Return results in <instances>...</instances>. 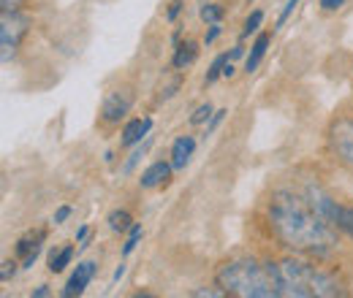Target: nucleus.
I'll return each mask as SVG.
<instances>
[{"instance_id":"f257e3e1","label":"nucleus","mask_w":353,"mask_h":298,"mask_svg":"<svg viewBox=\"0 0 353 298\" xmlns=\"http://www.w3.org/2000/svg\"><path fill=\"white\" fill-rule=\"evenodd\" d=\"M266 220L277 242L294 253L329 255L337 247L334 225L312 206V201H305L302 195H294L288 190L277 193L269 201Z\"/></svg>"},{"instance_id":"f03ea898","label":"nucleus","mask_w":353,"mask_h":298,"mask_svg":"<svg viewBox=\"0 0 353 298\" xmlns=\"http://www.w3.org/2000/svg\"><path fill=\"white\" fill-rule=\"evenodd\" d=\"M218 285L228 296L277 298L283 296L277 279V263H261L253 257H236L218 268Z\"/></svg>"},{"instance_id":"7ed1b4c3","label":"nucleus","mask_w":353,"mask_h":298,"mask_svg":"<svg viewBox=\"0 0 353 298\" xmlns=\"http://www.w3.org/2000/svg\"><path fill=\"white\" fill-rule=\"evenodd\" d=\"M277 279H280L283 296H296V298L345 296V288L332 274H326L323 268L312 266L307 260H296V257H288V260L277 263Z\"/></svg>"},{"instance_id":"20e7f679","label":"nucleus","mask_w":353,"mask_h":298,"mask_svg":"<svg viewBox=\"0 0 353 298\" xmlns=\"http://www.w3.org/2000/svg\"><path fill=\"white\" fill-rule=\"evenodd\" d=\"M30 33V17L22 11H3L0 17V60H14L19 43Z\"/></svg>"},{"instance_id":"39448f33","label":"nucleus","mask_w":353,"mask_h":298,"mask_svg":"<svg viewBox=\"0 0 353 298\" xmlns=\"http://www.w3.org/2000/svg\"><path fill=\"white\" fill-rule=\"evenodd\" d=\"M310 201H312V206L323 214L337 231H343L348 239H353V209L351 206H343V204L332 201L329 195H323V193H318V190L310 193Z\"/></svg>"},{"instance_id":"423d86ee","label":"nucleus","mask_w":353,"mask_h":298,"mask_svg":"<svg viewBox=\"0 0 353 298\" xmlns=\"http://www.w3.org/2000/svg\"><path fill=\"white\" fill-rule=\"evenodd\" d=\"M329 147L345 166L353 169V117H340L329 128Z\"/></svg>"},{"instance_id":"0eeeda50","label":"nucleus","mask_w":353,"mask_h":298,"mask_svg":"<svg viewBox=\"0 0 353 298\" xmlns=\"http://www.w3.org/2000/svg\"><path fill=\"white\" fill-rule=\"evenodd\" d=\"M133 95L128 89H112L103 103H101V123L103 125H117L120 120H125V114L131 111Z\"/></svg>"},{"instance_id":"6e6552de","label":"nucleus","mask_w":353,"mask_h":298,"mask_svg":"<svg viewBox=\"0 0 353 298\" xmlns=\"http://www.w3.org/2000/svg\"><path fill=\"white\" fill-rule=\"evenodd\" d=\"M95 271H98V263H95V260H85V263H79V266H77V271L68 277V282H65V288H63V296L65 298L82 296V293L88 290V285L92 282Z\"/></svg>"},{"instance_id":"1a4fd4ad","label":"nucleus","mask_w":353,"mask_h":298,"mask_svg":"<svg viewBox=\"0 0 353 298\" xmlns=\"http://www.w3.org/2000/svg\"><path fill=\"white\" fill-rule=\"evenodd\" d=\"M172 171H174V166H172V163H166V160H155L152 166H147V169L141 171L139 184H141L144 190L161 187V184H166V182L172 179Z\"/></svg>"},{"instance_id":"9d476101","label":"nucleus","mask_w":353,"mask_h":298,"mask_svg":"<svg viewBox=\"0 0 353 298\" xmlns=\"http://www.w3.org/2000/svg\"><path fill=\"white\" fill-rule=\"evenodd\" d=\"M193 152H196V138L193 136H179L174 144H172V166L176 171H182L190 163Z\"/></svg>"},{"instance_id":"9b49d317","label":"nucleus","mask_w":353,"mask_h":298,"mask_svg":"<svg viewBox=\"0 0 353 298\" xmlns=\"http://www.w3.org/2000/svg\"><path fill=\"white\" fill-rule=\"evenodd\" d=\"M150 130H152V117H136L131 123H125V128H123V147L139 144Z\"/></svg>"},{"instance_id":"f8f14e48","label":"nucleus","mask_w":353,"mask_h":298,"mask_svg":"<svg viewBox=\"0 0 353 298\" xmlns=\"http://www.w3.org/2000/svg\"><path fill=\"white\" fill-rule=\"evenodd\" d=\"M196 57H199V43L196 41L176 43L174 57H172V65H174L176 71H185V68H190V65L196 63Z\"/></svg>"},{"instance_id":"ddd939ff","label":"nucleus","mask_w":353,"mask_h":298,"mask_svg":"<svg viewBox=\"0 0 353 298\" xmlns=\"http://www.w3.org/2000/svg\"><path fill=\"white\" fill-rule=\"evenodd\" d=\"M269 41H272V36H269V33L256 36V41H253V46H250V54H248V60H245V74H253V71L261 65L266 49H269Z\"/></svg>"},{"instance_id":"4468645a","label":"nucleus","mask_w":353,"mask_h":298,"mask_svg":"<svg viewBox=\"0 0 353 298\" xmlns=\"http://www.w3.org/2000/svg\"><path fill=\"white\" fill-rule=\"evenodd\" d=\"M46 239V233L44 231H30L28 236H22L19 239V244H17V255L25 257L28 255H41V242Z\"/></svg>"},{"instance_id":"2eb2a0df","label":"nucleus","mask_w":353,"mask_h":298,"mask_svg":"<svg viewBox=\"0 0 353 298\" xmlns=\"http://www.w3.org/2000/svg\"><path fill=\"white\" fill-rule=\"evenodd\" d=\"M74 260V247L68 244V247H63V250H52L49 253V260H46V268L52 271V274H60L68 263Z\"/></svg>"},{"instance_id":"dca6fc26","label":"nucleus","mask_w":353,"mask_h":298,"mask_svg":"<svg viewBox=\"0 0 353 298\" xmlns=\"http://www.w3.org/2000/svg\"><path fill=\"white\" fill-rule=\"evenodd\" d=\"M109 228L112 231H117V233H125V231H131V225H133V217L125 209H114V212L109 214Z\"/></svg>"},{"instance_id":"f3484780","label":"nucleus","mask_w":353,"mask_h":298,"mask_svg":"<svg viewBox=\"0 0 353 298\" xmlns=\"http://www.w3.org/2000/svg\"><path fill=\"white\" fill-rule=\"evenodd\" d=\"M228 60H231V54H218V57L212 60V65H210V71H207V76H204V85H215V82L221 79L223 68H225Z\"/></svg>"},{"instance_id":"a211bd4d","label":"nucleus","mask_w":353,"mask_h":298,"mask_svg":"<svg viewBox=\"0 0 353 298\" xmlns=\"http://www.w3.org/2000/svg\"><path fill=\"white\" fill-rule=\"evenodd\" d=\"M223 14H225V8H223L221 3H207V6H201V19H204L207 25L221 22Z\"/></svg>"},{"instance_id":"6ab92c4d","label":"nucleus","mask_w":353,"mask_h":298,"mask_svg":"<svg viewBox=\"0 0 353 298\" xmlns=\"http://www.w3.org/2000/svg\"><path fill=\"white\" fill-rule=\"evenodd\" d=\"M261 22H264V11H253V14L245 19V25H242V39L253 36V33L261 28Z\"/></svg>"},{"instance_id":"aec40b11","label":"nucleus","mask_w":353,"mask_h":298,"mask_svg":"<svg viewBox=\"0 0 353 298\" xmlns=\"http://www.w3.org/2000/svg\"><path fill=\"white\" fill-rule=\"evenodd\" d=\"M141 225L139 222H133L131 225V231H128V239H125V244H123V255H131L133 250H136V244L141 242Z\"/></svg>"},{"instance_id":"412c9836","label":"nucleus","mask_w":353,"mask_h":298,"mask_svg":"<svg viewBox=\"0 0 353 298\" xmlns=\"http://www.w3.org/2000/svg\"><path fill=\"white\" fill-rule=\"evenodd\" d=\"M212 114H215V109H212L210 103H201V106L193 111L190 125H204V123H210V120H212Z\"/></svg>"},{"instance_id":"4be33fe9","label":"nucleus","mask_w":353,"mask_h":298,"mask_svg":"<svg viewBox=\"0 0 353 298\" xmlns=\"http://www.w3.org/2000/svg\"><path fill=\"white\" fill-rule=\"evenodd\" d=\"M225 114H228V111H225V109H218V111H215V114H212V120H210V123H207V130H204V136H212V133H215V130L221 128V123H223V120H225Z\"/></svg>"},{"instance_id":"5701e85b","label":"nucleus","mask_w":353,"mask_h":298,"mask_svg":"<svg viewBox=\"0 0 353 298\" xmlns=\"http://www.w3.org/2000/svg\"><path fill=\"white\" fill-rule=\"evenodd\" d=\"M299 6V0H285V6H283V11H280V17H277V28H283L285 22H288V17L294 14V8Z\"/></svg>"},{"instance_id":"b1692460","label":"nucleus","mask_w":353,"mask_h":298,"mask_svg":"<svg viewBox=\"0 0 353 298\" xmlns=\"http://www.w3.org/2000/svg\"><path fill=\"white\" fill-rule=\"evenodd\" d=\"M14 274H17V263H14V260H3V268H0V279H3V282H8Z\"/></svg>"},{"instance_id":"393cba45","label":"nucleus","mask_w":353,"mask_h":298,"mask_svg":"<svg viewBox=\"0 0 353 298\" xmlns=\"http://www.w3.org/2000/svg\"><path fill=\"white\" fill-rule=\"evenodd\" d=\"M218 36H221V22H215V25H210V33L204 36V46H210V43L218 41Z\"/></svg>"},{"instance_id":"a878e982","label":"nucleus","mask_w":353,"mask_h":298,"mask_svg":"<svg viewBox=\"0 0 353 298\" xmlns=\"http://www.w3.org/2000/svg\"><path fill=\"white\" fill-rule=\"evenodd\" d=\"M190 296H196V298H223V296H228V293L221 288V290H193Z\"/></svg>"},{"instance_id":"bb28decb","label":"nucleus","mask_w":353,"mask_h":298,"mask_svg":"<svg viewBox=\"0 0 353 298\" xmlns=\"http://www.w3.org/2000/svg\"><path fill=\"white\" fill-rule=\"evenodd\" d=\"M147 147H150V144H144V147H139V149H136V152H133V155H131V160H128V163H125V171H131L133 166H136V163H139V160H141V155H144V152H147Z\"/></svg>"},{"instance_id":"cd10ccee","label":"nucleus","mask_w":353,"mask_h":298,"mask_svg":"<svg viewBox=\"0 0 353 298\" xmlns=\"http://www.w3.org/2000/svg\"><path fill=\"white\" fill-rule=\"evenodd\" d=\"M68 217H71V206H60V209L54 212V225H63Z\"/></svg>"},{"instance_id":"c85d7f7f","label":"nucleus","mask_w":353,"mask_h":298,"mask_svg":"<svg viewBox=\"0 0 353 298\" xmlns=\"http://www.w3.org/2000/svg\"><path fill=\"white\" fill-rule=\"evenodd\" d=\"M343 3H345V0H321V8H323V11H337Z\"/></svg>"},{"instance_id":"c756f323","label":"nucleus","mask_w":353,"mask_h":298,"mask_svg":"<svg viewBox=\"0 0 353 298\" xmlns=\"http://www.w3.org/2000/svg\"><path fill=\"white\" fill-rule=\"evenodd\" d=\"M25 0H3V11H19Z\"/></svg>"},{"instance_id":"7c9ffc66","label":"nucleus","mask_w":353,"mask_h":298,"mask_svg":"<svg viewBox=\"0 0 353 298\" xmlns=\"http://www.w3.org/2000/svg\"><path fill=\"white\" fill-rule=\"evenodd\" d=\"M179 11H182V0H174V3H172V8H169V14H166V17H169V22H174Z\"/></svg>"},{"instance_id":"2f4dec72","label":"nucleus","mask_w":353,"mask_h":298,"mask_svg":"<svg viewBox=\"0 0 353 298\" xmlns=\"http://www.w3.org/2000/svg\"><path fill=\"white\" fill-rule=\"evenodd\" d=\"M123 274H125V263H120V266L114 268V274H112V285H114V282H120V279H123Z\"/></svg>"},{"instance_id":"473e14b6","label":"nucleus","mask_w":353,"mask_h":298,"mask_svg":"<svg viewBox=\"0 0 353 298\" xmlns=\"http://www.w3.org/2000/svg\"><path fill=\"white\" fill-rule=\"evenodd\" d=\"M46 296H49V288H46V285H39V288L33 290V298H46Z\"/></svg>"},{"instance_id":"72a5a7b5","label":"nucleus","mask_w":353,"mask_h":298,"mask_svg":"<svg viewBox=\"0 0 353 298\" xmlns=\"http://www.w3.org/2000/svg\"><path fill=\"white\" fill-rule=\"evenodd\" d=\"M242 54H245V46H242V43L231 49V60H236V57H242Z\"/></svg>"},{"instance_id":"f704fd0d","label":"nucleus","mask_w":353,"mask_h":298,"mask_svg":"<svg viewBox=\"0 0 353 298\" xmlns=\"http://www.w3.org/2000/svg\"><path fill=\"white\" fill-rule=\"evenodd\" d=\"M88 225H82V228H79V231H77V242H85V239H88Z\"/></svg>"},{"instance_id":"c9c22d12","label":"nucleus","mask_w":353,"mask_h":298,"mask_svg":"<svg viewBox=\"0 0 353 298\" xmlns=\"http://www.w3.org/2000/svg\"><path fill=\"white\" fill-rule=\"evenodd\" d=\"M223 76H225V79H231V76H234V65H231V60L225 63V68H223Z\"/></svg>"}]
</instances>
